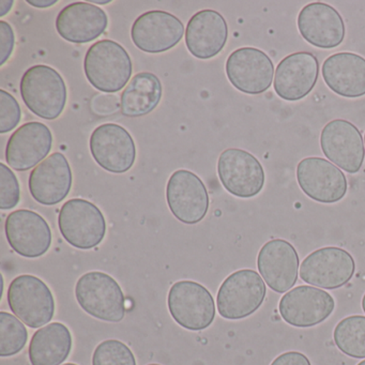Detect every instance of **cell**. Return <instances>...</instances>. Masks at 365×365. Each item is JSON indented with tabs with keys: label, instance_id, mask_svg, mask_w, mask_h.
Returning <instances> with one entry per match:
<instances>
[{
	"label": "cell",
	"instance_id": "37",
	"mask_svg": "<svg viewBox=\"0 0 365 365\" xmlns=\"http://www.w3.org/2000/svg\"><path fill=\"white\" fill-rule=\"evenodd\" d=\"M27 3L29 4V5L34 6V7L37 8H48L51 7V6H54L55 4L57 3L56 0H50V1H31V0H29Z\"/></svg>",
	"mask_w": 365,
	"mask_h": 365
},
{
	"label": "cell",
	"instance_id": "5",
	"mask_svg": "<svg viewBox=\"0 0 365 365\" xmlns=\"http://www.w3.org/2000/svg\"><path fill=\"white\" fill-rule=\"evenodd\" d=\"M8 303L12 313L29 328H41L54 317L52 290L35 275H20L11 282Z\"/></svg>",
	"mask_w": 365,
	"mask_h": 365
},
{
	"label": "cell",
	"instance_id": "13",
	"mask_svg": "<svg viewBox=\"0 0 365 365\" xmlns=\"http://www.w3.org/2000/svg\"><path fill=\"white\" fill-rule=\"evenodd\" d=\"M91 155L98 165L113 174H125L135 163L136 146L131 134L116 123H104L91 133Z\"/></svg>",
	"mask_w": 365,
	"mask_h": 365
},
{
	"label": "cell",
	"instance_id": "20",
	"mask_svg": "<svg viewBox=\"0 0 365 365\" xmlns=\"http://www.w3.org/2000/svg\"><path fill=\"white\" fill-rule=\"evenodd\" d=\"M298 252L284 239H273L262 245L257 256V268L267 285L277 294H285L298 281Z\"/></svg>",
	"mask_w": 365,
	"mask_h": 365
},
{
	"label": "cell",
	"instance_id": "2",
	"mask_svg": "<svg viewBox=\"0 0 365 365\" xmlns=\"http://www.w3.org/2000/svg\"><path fill=\"white\" fill-rule=\"evenodd\" d=\"M21 96L29 110L46 120H54L63 114L68 91L63 76L46 65L29 68L20 84Z\"/></svg>",
	"mask_w": 365,
	"mask_h": 365
},
{
	"label": "cell",
	"instance_id": "11",
	"mask_svg": "<svg viewBox=\"0 0 365 365\" xmlns=\"http://www.w3.org/2000/svg\"><path fill=\"white\" fill-rule=\"evenodd\" d=\"M226 76L230 84L247 95L266 93L273 83L274 65L270 57L256 48H240L228 56Z\"/></svg>",
	"mask_w": 365,
	"mask_h": 365
},
{
	"label": "cell",
	"instance_id": "28",
	"mask_svg": "<svg viewBox=\"0 0 365 365\" xmlns=\"http://www.w3.org/2000/svg\"><path fill=\"white\" fill-rule=\"evenodd\" d=\"M333 339L346 356L365 359V316L352 315L341 319L335 326Z\"/></svg>",
	"mask_w": 365,
	"mask_h": 365
},
{
	"label": "cell",
	"instance_id": "4",
	"mask_svg": "<svg viewBox=\"0 0 365 365\" xmlns=\"http://www.w3.org/2000/svg\"><path fill=\"white\" fill-rule=\"evenodd\" d=\"M266 294L262 275L252 269L236 271L228 275L219 288L217 311L224 319H245L262 307Z\"/></svg>",
	"mask_w": 365,
	"mask_h": 365
},
{
	"label": "cell",
	"instance_id": "16",
	"mask_svg": "<svg viewBox=\"0 0 365 365\" xmlns=\"http://www.w3.org/2000/svg\"><path fill=\"white\" fill-rule=\"evenodd\" d=\"M183 23L177 16L161 11L145 12L134 21L131 38L138 50L149 54L168 52L185 36Z\"/></svg>",
	"mask_w": 365,
	"mask_h": 365
},
{
	"label": "cell",
	"instance_id": "9",
	"mask_svg": "<svg viewBox=\"0 0 365 365\" xmlns=\"http://www.w3.org/2000/svg\"><path fill=\"white\" fill-rule=\"evenodd\" d=\"M354 272L356 262L351 254L337 247L316 250L305 257L300 267L303 282L329 290L343 287Z\"/></svg>",
	"mask_w": 365,
	"mask_h": 365
},
{
	"label": "cell",
	"instance_id": "38",
	"mask_svg": "<svg viewBox=\"0 0 365 365\" xmlns=\"http://www.w3.org/2000/svg\"><path fill=\"white\" fill-rule=\"evenodd\" d=\"M110 0H108V1H93V3L91 4H93V5H106V4H110Z\"/></svg>",
	"mask_w": 365,
	"mask_h": 365
},
{
	"label": "cell",
	"instance_id": "19",
	"mask_svg": "<svg viewBox=\"0 0 365 365\" xmlns=\"http://www.w3.org/2000/svg\"><path fill=\"white\" fill-rule=\"evenodd\" d=\"M319 76L317 57L309 52L286 56L275 70V93L288 102L300 101L313 91Z\"/></svg>",
	"mask_w": 365,
	"mask_h": 365
},
{
	"label": "cell",
	"instance_id": "34",
	"mask_svg": "<svg viewBox=\"0 0 365 365\" xmlns=\"http://www.w3.org/2000/svg\"><path fill=\"white\" fill-rule=\"evenodd\" d=\"M118 108H120V104L114 96H97L93 101V112L98 115L113 114Z\"/></svg>",
	"mask_w": 365,
	"mask_h": 365
},
{
	"label": "cell",
	"instance_id": "23",
	"mask_svg": "<svg viewBox=\"0 0 365 365\" xmlns=\"http://www.w3.org/2000/svg\"><path fill=\"white\" fill-rule=\"evenodd\" d=\"M108 18L103 9L91 3L70 4L56 19L59 36L71 43L83 44L97 40L106 33Z\"/></svg>",
	"mask_w": 365,
	"mask_h": 365
},
{
	"label": "cell",
	"instance_id": "21",
	"mask_svg": "<svg viewBox=\"0 0 365 365\" xmlns=\"http://www.w3.org/2000/svg\"><path fill=\"white\" fill-rule=\"evenodd\" d=\"M53 148V134L48 125L38 121L21 125L8 140L6 161L18 172L37 168Z\"/></svg>",
	"mask_w": 365,
	"mask_h": 365
},
{
	"label": "cell",
	"instance_id": "6",
	"mask_svg": "<svg viewBox=\"0 0 365 365\" xmlns=\"http://www.w3.org/2000/svg\"><path fill=\"white\" fill-rule=\"evenodd\" d=\"M58 226L63 239L80 250L98 247L106 234L103 213L95 204L83 198H72L63 204Z\"/></svg>",
	"mask_w": 365,
	"mask_h": 365
},
{
	"label": "cell",
	"instance_id": "36",
	"mask_svg": "<svg viewBox=\"0 0 365 365\" xmlns=\"http://www.w3.org/2000/svg\"><path fill=\"white\" fill-rule=\"evenodd\" d=\"M12 6H14L12 0H10V1L9 0H7V1L1 0L0 1V16H5L11 10Z\"/></svg>",
	"mask_w": 365,
	"mask_h": 365
},
{
	"label": "cell",
	"instance_id": "17",
	"mask_svg": "<svg viewBox=\"0 0 365 365\" xmlns=\"http://www.w3.org/2000/svg\"><path fill=\"white\" fill-rule=\"evenodd\" d=\"M5 232L10 247L23 257H41L52 245L50 225L35 211L20 209L10 213Z\"/></svg>",
	"mask_w": 365,
	"mask_h": 365
},
{
	"label": "cell",
	"instance_id": "15",
	"mask_svg": "<svg viewBox=\"0 0 365 365\" xmlns=\"http://www.w3.org/2000/svg\"><path fill=\"white\" fill-rule=\"evenodd\" d=\"M335 301L329 292L314 286H297L282 297L279 312L282 318L296 328H312L330 317Z\"/></svg>",
	"mask_w": 365,
	"mask_h": 365
},
{
	"label": "cell",
	"instance_id": "43",
	"mask_svg": "<svg viewBox=\"0 0 365 365\" xmlns=\"http://www.w3.org/2000/svg\"><path fill=\"white\" fill-rule=\"evenodd\" d=\"M364 145H365V134H364Z\"/></svg>",
	"mask_w": 365,
	"mask_h": 365
},
{
	"label": "cell",
	"instance_id": "35",
	"mask_svg": "<svg viewBox=\"0 0 365 365\" xmlns=\"http://www.w3.org/2000/svg\"><path fill=\"white\" fill-rule=\"evenodd\" d=\"M270 365H312L311 361L302 352L287 351L279 354Z\"/></svg>",
	"mask_w": 365,
	"mask_h": 365
},
{
	"label": "cell",
	"instance_id": "22",
	"mask_svg": "<svg viewBox=\"0 0 365 365\" xmlns=\"http://www.w3.org/2000/svg\"><path fill=\"white\" fill-rule=\"evenodd\" d=\"M72 170L67 158L61 153H52L29 175V192L36 202L54 206L63 202L72 187Z\"/></svg>",
	"mask_w": 365,
	"mask_h": 365
},
{
	"label": "cell",
	"instance_id": "29",
	"mask_svg": "<svg viewBox=\"0 0 365 365\" xmlns=\"http://www.w3.org/2000/svg\"><path fill=\"white\" fill-rule=\"evenodd\" d=\"M29 332L22 322L12 314L0 312V356H12L22 351Z\"/></svg>",
	"mask_w": 365,
	"mask_h": 365
},
{
	"label": "cell",
	"instance_id": "41",
	"mask_svg": "<svg viewBox=\"0 0 365 365\" xmlns=\"http://www.w3.org/2000/svg\"><path fill=\"white\" fill-rule=\"evenodd\" d=\"M63 365H78V364H74V363H66V364H63Z\"/></svg>",
	"mask_w": 365,
	"mask_h": 365
},
{
	"label": "cell",
	"instance_id": "12",
	"mask_svg": "<svg viewBox=\"0 0 365 365\" xmlns=\"http://www.w3.org/2000/svg\"><path fill=\"white\" fill-rule=\"evenodd\" d=\"M168 208L187 225L200 223L209 210V195L202 179L187 170H176L166 185Z\"/></svg>",
	"mask_w": 365,
	"mask_h": 365
},
{
	"label": "cell",
	"instance_id": "30",
	"mask_svg": "<svg viewBox=\"0 0 365 365\" xmlns=\"http://www.w3.org/2000/svg\"><path fill=\"white\" fill-rule=\"evenodd\" d=\"M93 365H136V360L125 343L118 339H108L96 348Z\"/></svg>",
	"mask_w": 365,
	"mask_h": 365
},
{
	"label": "cell",
	"instance_id": "33",
	"mask_svg": "<svg viewBox=\"0 0 365 365\" xmlns=\"http://www.w3.org/2000/svg\"><path fill=\"white\" fill-rule=\"evenodd\" d=\"M14 46H16V36H14V29L9 23L5 21H0V57H1V66L5 65L12 53H14Z\"/></svg>",
	"mask_w": 365,
	"mask_h": 365
},
{
	"label": "cell",
	"instance_id": "7",
	"mask_svg": "<svg viewBox=\"0 0 365 365\" xmlns=\"http://www.w3.org/2000/svg\"><path fill=\"white\" fill-rule=\"evenodd\" d=\"M168 305L173 319L187 330H205L215 318V299L197 282L185 279L175 283L168 292Z\"/></svg>",
	"mask_w": 365,
	"mask_h": 365
},
{
	"label": "cell",
	"instance_id": "40",
	"mask_svg": "<svg viewBox=\"0 0 365 365\" xmlns=\"http://www.w3.org/2000/svg\"><path fill=\"white\" fill-rule=\"evenodd\" d=\"M358 365H365V360L361 361V362L359 363Z\"/></svg>",
	"mask_w": 365,
	"mask_h": 365
},
{
	"label": "cell",
	"instance_id": "14",
	"mask_svg": "<svg viewBox=\"0 0 365 365\" xmlns=\"http://www.w3.org/2000/svg\"><path fill=\"white\" fill-rule=\"evenodd\" d=\"M320 147L327 159L348 174H356L364 162L362 134L345 119H334L324 125L320 134Z\"/></svg>",
	"mask_w": 365,
	"mask_h": 365
},
{
	"label": "cell",
	"instance_id": "31",
	"mask_svg": "<svg viewBox=\"0 0 365 365\" xmlns=\"http://www.w3.org/2000/svg\"><path fill=\"white\" fill-rule=\"evenodd\" d=\"M21 200L20 182L11 168L0 164V209L16 208Z\"/></svg>",
	"mask_w": 365,
	"mask_h": 365
},
{
	"label": "cell",
	"instance_id": "24",
	"mask_svg": "<svg viewBox=\"0 0 365 365\" xmlns=\"http://www.w3.org/2000/svg\"><path fill=\"white\" fill-rule=\"evenodd\" d=\"M227 39V22L215 10L198 11L187 23L185 46L195 58H213L225 48Z\"/></svg>",
	"mask_w": 365,
	"mask_h": 365
},
{
	"label": "cell",
	"instance_id": "39",
	"mask_svg": "<svg viewBox=\"0 0 365 365\" xmlns=\"http://www.w3.org/2000/svg\"><path fill=\"white\" fill-rule=\"evenodd\" d=\"M361 305H362L363 312H364L365 313V294L364 296H363L362 302H361Z\"/></svg>",
	"mask_w": 365,
	"mask_h": 365
},
{
	"label": "cell",
	"instance_id": "26",
	"mask_svg": "<svg viewBox=\"0 0 365 365\" xmlns=\"http://www.w3.org/2000/svg\"><path fill=\"white\" fill-rule=\"evenodd\" d=\"M72 350V335L61 322H52L39 329L29 344L31 365H61L69 358Z\"/></svg>",
	"mask_w": 365,
	"mask_h": 365
},
{
	"label": "cell",
	"instance_id": "10",
	"mask_svg": "<svg viewBox=\"0 0 365 365\" xmlns=\"http://www.w3.org/2000/svg\"><path fill=\"white\" fill-rule=\"evenodd\" d=\"M297 181L303 193L322 204H334L345 197L348 181L345 174L328 160L309 157L297 166Z\"/></svg>",
	"mask_w": 365,
	"mask_h": 365
},
{
	"label": "cell",
	"instance_id": "25",
	"mask_svg": "<svg viewBox=\"0 0 365 365\" xmlns=\"http://www.w3.org/2000/svg\"><path fill=\"white\" fill-rule=\"evenodd\" d=\"M322 78L327 86L344 98L365 96V58L350 52L336 53L324 61Z\"/></svg>",
	"mask_w": 365,
	"mask_h": 365
},
{
	"label": "cell",
	"instance_id": "42",
	"mask_svg": "<svg viewBox=\"0 0 365 365\" xmlns=\"http://www.w3.org/2000/svg\"><path fill=\"white\" fill-rule=\"evenodd\" d=\"M148 365H161V364H148Z\"/></svg>",
	"mask_w": 365,
	"mask_h": 365
},
{
	"label": "cell",
	"instance_id": "18",
	"mask_svg": "<svg viewBox=\"0 0 365 365\" xmlns=\"http://www.w3.org/2000/svg\"><path fill=\"white\" fill-rule=\"evenodd\" d=\"M299 33L315 48L332 50L345 40L346 27L339 12L328 4L311 3L299 12Z\"/></svg>",
	"mask_w": 365,
	"mask_h": 365
},
{
	"label": "cell",
	"instance_id": "8",
	"mask_svg": "<svg viewBox=\"0 0 365 365\" xmlns=\"http://www.w3.org/2000/svg\"><path fill=\"white\" fill-rule=\"evenodd\" d=\"M217 175L224 189L239 198H252L264 189V168L255 155L243 149L224 150L217 160Z\"/></svg>",
	"mask_w": 365,
	"mask_h": 365
},
{
	"label": "cell",
	"instance_id": "3",
	"mask_svg": "<svg viewBox=\"0 0 365 365\" xmlns=\"http://www.w3.org/2000/svg\"><path fill=\"white\" fill-rule=\"evenodd\" d=\"M76 298L89 315L108 322L125 318V299L118 282L100 271L85 273L76 285Z\"/></svg>",
	"mask_w": 365,
	"mask_h": 365
},
{
	"label": "cell",
	"instance_id": "32",
	"mask_svg": "<svg viewBox=\"0 0 365 365\" xmlns=\"http://www.w3.org/2000/svg\"><path fill=\"white\" fill-rule=\"evenodd\" d=\"M22 118L20 104L14 96L0 91V133L6 134L18 127Z\"/></svg>",
	"mask_w": 365,
	"mask_h": 365
},
{
	"label": "cell",
	"instance_id": "27",
	"mask_svg": "<svg viewBox=\"0 0 365 365\" xmlns=\"http://www.w3.org/2000/svg\"><path fill=\"white\" fill-rule=\"evenodd\" d=\"M163 95L161 81L150 72L136 74L120 97V112L125 117L146 116L157 108Z\"/></svg>",
	"mask_w": 365,
	"mask_h": 365
},
{
	"label": "cell",
	"instance_id": "1",
	"mask_svg": "<svg viewBox=\"0 0 365 365\" xmlns=\"http://www.w3.org/2000/svg\"><path fill=\"white\" fill-rule=\"evenodd\" d=\"M84 71L91 86L106 93H118L131 78V57L120 44L113 40L96 42L87 51Z\"/></svg>",
	"mask_w": 365,
	"mask_h": 365
}]
</instances>
